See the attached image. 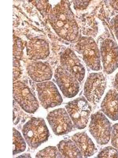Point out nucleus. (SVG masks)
Instances as JSON below:
<instances>
[{"instance_id": "nucleus-20", "label": "nucleus", "mask_w": 118, "mask_h": 158, "mask_svg": "<svg viewBox=\"0 0 118 158\" xmlns=\"http://www.w3.org/2000/svg\"><path fill=\"white\" fill-rule=\"evenodd\" d=\"M33 5L38 9L43 16H49L51 12V5L48 1L46 0H39V1H31Z\"/></svg>"}, {"instance_id": "nucleus-10", "label": "nucleus", "mask_w": 118, "mask_h": 158, "mask_svg": "<svg viewBox=\"0 0 118 158\" xmlns=\"http://www.w3.org/2000/svg\"><path fill=\"white\" fill-rule=\"evenodd\" d=\"M54 78L57 86L67 98L74 97L80 91V81L63 67L56 69Z\"/></svg>"}, {"instance_id": "nucleus-7", "label": "nucleus", "mask_w": 118, "mask_h": 158, "mask_svg": "<svg viewBox=\"0 0 118 158\" xmlns=\"http://www.w3.org/2000/svg\"><path fill=\"white\" fill-rule=\"evenodd\" d=\"M14 98L22 109L28 113H35L39 108V102L29 87L22 81L14 83Z\"/></svg>"}, {"instance_id": "nucleus-17", "label": "nucleus", "mask_w": 118, "mask_h": 158, "mask_svg": "<svg viewBox=\"0 0 118 158\" xmlns=\"http://www.w3.org/2000/svg\"><path fill=\"white\" fill-rule=\"evenodd\" d=\"M57 149L63 157L81 158L84 156L77 144L69 138H65L59 142Z\"/></svg>"}, {"instance_id": "nucleus-28", "label": "nucleus", "mask_w": 118, "mask_h": 158, "mask_svg": "<svg viewBox=\"0 0 118 158\" xmlns=\"http://www.w3.org/2000/svg\"><path fill=\"white\" fill-rule=\"evenodd\" d=\"M114 87H115V89H116V91H118V72H117V73H116V76H115Z\"/></svg>"}, {"instance_id": "nucleus-6", "label": "nucleus", "mask_w": 118, "mask_h": 158, "mask_svg": "<svg viewBox=\"0 0 118 158\" xmlns=\"http://www.w3.org/2000/svg\"><path fill=\"white\" fill-rule=\"evenodd\" d=\"M106 88V78L102 73H91L84 84V94L89 102L98 104Z\"/></svg>"}, {"instance_id": "nucleus-8", "label": "nucleus", "mask_w": 118, "mask_h": 158, "mask_svg": "<svg viewBox=\"0 0 118 158\" xmlns=\"http://www.w3.org/2000/svg\"><path fill=\"white\" fill-rule=\"evenodd\" d=\"M38 97L42 106L46 109L58 106L62 103V97L54 82L50 81L36 85Z\"/></svg>"}, {"instance_id": "nucleus-13", "label": "nucleus", "mask_w": 118, "mask_h": 158, "mask_svg": "<svg viewBox=\"0 0 118 158\" xmlns=\"http://www.w3.org/2000/svg\"><path fill=\"white\" fill-rule=\"evenodd\" d=\"M27 72L29 77L36 82L50 81L53 75V71L47 63L33 61L27 65Z\"/></svg>"}, {"instance_id": "nucleus-21", "label": "nucleus", "mask_w": 118, "mask_h": 158, "mask_svg": "<svg viewBox=\"0 0 118 158\" xmlns=\"http://www.w3.org/2000/svg\"><path fill=\"white\" fill-rule=\"evenodd\" d=\"M23 43L18 36L14 35V59L21 60L23 57Z\"/></svg>"}, {"instance_id": "nucleus-11", "label": "nucleus", "mask_w": 118, "mask_h": 158, "mask_svg": "<svg viewBox=\"0 0 118 158\" xmlns=\"http://www.w3.org/2000/svg\"><path fill=\"white\" fill-rule=\"evenodd\" d=\"M100 56L106 74H112L118 68V45L113 40L106 39L102 42Z\"/></svg>"}, {"instance_id": "nucleus-1", "label": "nucleus", "mask_w": 118, "mask_h": 158, "mask_svg": "<svg viewBox=\"0 0 118 158\" xmlns=\"http://www.w3.org/2000/svg\"><path fill=\"white\" fill-rule=\"evenodd\" d=\"M49 22L57 36L75 43L80 38V30L69 1H61L52 9L48 16Z\"/></svg>"}, {"instance_id": "nucleus-14", "label": "nucleus", "mask_w": 118, "mask_h": 158, "mask_svg": "<svg viewBox=\"0 0 118 158\" xmlns=\"http://www.w3.org/2000/svg\"><path fill=\"white\" fill-rule=\"evenodd\" d=\"M27 55L32 60L47 58L50 55V48L46 40L39 38H32L27 44Z\"/></svg>"}, {"instance_id": "nucleus-26", "label": "nucleus", "mask_w": 118, "mask_h": 158, "mask_svg": "<svg viewBox=\"0 0 118 158\" xmlns=\"http://www.w3.org/2000/svg\"><path fill=\"white\" fill-rule=\"evenodd\" d=\"M112 26H113V32H114L115 36L118 40V15H116L112 20Z\"/></svg>"}, {"instance_id": "nucleus-9", "label": "nucleus", "mask_w": 118, "mask_h": 158, "mask_svg": "<svg viewBox=\"0 0 118 158\" xmlns=\"http://www.w3.org/2000/svg\"><path fill=\"white\" fill-rule=\"evenodd\" d=\"M47 118L52 131L56 135H67L73 130V123L68 111L64 108L51 111L48 113Z\"/></svg>"}, {"instance_id": "nucleus-23", "label": "nucleus", "mask_w": 118, "mask_h": 158, "mask_svg": "<svg viewBox=\"0 0 118 158\" xmlns=\"http://www.w3.org/2000/svg\"><path fill=\"white\" fill-rule=\"evenodd\" d=\"M111 143L113 147L118 149V123H115L111 131Z\"/></svg>"}, {"instance_id": "nucleus-12", "label": "nucleus", "mask_w": 118, "mask_h": 158, "mask_svg": "<svg viewBox=\"0 0 118 158\" xmlns=\"http://www.w3.org/2000/svg\"><path fill=\"white\" fill-rule=\"evenodd\" d=\"M60 62L63 67L71 73L79 81H83L85 77V68L73 50L67 48L60 56Z\"/></svg>"}, {"instance_id": "nucleus-18", "label": "nucleus", "mask_w": 118, "mask_h": 158, "mask_svg": "<svg viewBox=\"0 0 118 158\" xmlns=\"http://www.w3.org/2000/svg\"><path fill=\"white\" fill-rule=\"evenodd\" d=\"M13 133V143H14V152L13 154L16 155L18 153H22L26 149V141L24 140L23 137L19 133V131L14 128Z\"/></svg>"}, {"instance_id": "nucleus-2", "label": "nucleus", "mask_w": 118, "mask_h": 158, "mask_svg": "<svg viewBox=\"0 0 118 158\" xmlns=\"http://www.w3.org/2000/svg\"><path fill=\"white\" fill-rule=\"evenodd\" d=\"M22 134L29 146L35 149L49 139L50 132L43 118L32 117L22 128Z\"/></svg>"}, {"instance_id": "nucleus-16", "label": "nucleus", "mask_w": 118, "mask_h": 158, "mask_svg": "<svg viewBox=\"0 0 118 158\" xmlns=\"http://www.w3.org/2000/svg\"><path fill=\"white\" fill-rule=\"evenodd\" d=\"M72 139L77 144L81 151L83 156L85 157L93 156L96 153L97 149L90 137L85 132H80L72 136Z\"/></svg>"}, {"instance_id": "nucleus-27", "label": "nucleus", "mask_w": 118, "mask_h": 158, "mask_svg": "<svg viewBox=\"0 0 118 158\" xmlns=\"http://www.w3.org/2000/svg\"><path fill=\"white\" fill-rule=\"evenodd\" d=\"M109 5L113 10L118 11V1H109Z\"/></svg>"}, {"instance_id": "nucleus-3", "label": "nucleus", "mask_w": 118, "mask_h": 158, "mask_svg": "<svg viewBox=\"0 0 118 158\" xmlns=\"http://www.w3.org/2000/svg\"><path fill=\"white\" fill-rule=\"evenodd\" d=\"M76 50L82 55L83 60L91 70L98 71L102 69L100 52L93 38L88 36L79 38Z\"/></svg>"}, {"instance_id": "nucleus-22", "label": "nucleus", "mask_w": 118, "mask_h": 158, "mask_svg": "<svg viewBox=\"0 0 118 158\" xmlns=\"http://www.w3.org/2000/svg\"><path fill=\"white\" fill-rule=\"evenodd\" d=\"M98 157H106V158H118V149L115 147L108 146L104 148L98 153Z\"/></svg>"}, {"instance_id": "nucleus-19", "label": "nucleus", "mask_w": 118, "mask_h": 158, "mask_svg": "<svg viewBox=\"0 0 118 158\" xmlns=\"http://www.w3.org/2000/svg\"><path fill=\"white\" fill-rule=\"evenodd\" d=\"M36 157H47V158H57V157H63L61 153L59 152L58 149L54 146H49V147L45 148L42 149L36 155Z\"/></svg>"}, {"instance_id": "nucleus-4", "label": "nucleus", "mask_w": 118, "mask_h": 158, "mask_svg": "<svg viewBox=\"0 0 118 158\" xmlns=\"http://www.w3.org/2000/svg\"><path fill=\"white\" fill-rule=\"evenodd\" d=\"M69 115L77 129L81 130L87 127L91 112V106L84 97H79L70 101L65 106Z\"/></svg>"}, {"instance_id": "nucleus-5", "label": "nucleus", "mask_w": 118, "mask_h": 158, "mask_svg": "<svg viewBox=\"0 0 118 158\" xmlns=\"http://www.w3.org/2000/svg\"><path fill=\"white\" fill-rule=\"evenodd\" d=\"M111 124L106 115L102 111H97L91 115L89 131L99 145H106L111 138Z\"/></svg>"}, {"instance_id": "nucleus-25", "label": "nucleus", "mask_w": 118, "mask_h": 158, "mask_svg": "<svg viewBox=\"0 0 118 158\" xmlns=\"http://www.w3.org/2000/svg\"><path fill=\"white\" fill-rule=\"evenodd\" d=\"M91 1H73L74 9L77 10H85L89 6Z\"/></svg>"}, {"instance_id": "nucleus-24", "label": "nucleus", "mask_w": 118, "mask_h": 158, "mask_svg": "<svg viewBox=\"0 0 118 158\" xmlns=\"http://www.w3.org/2000/svg\"><path fill=\"white\" fill-rule=\"evenodd\" d=\"M14 67H13V72H14V81H17L22 74V70H21V65H20L19 60L14 59Z\"/></svg>"}, {"instance_id": "nucleus-15", "label": "nucleus", "mask_w": 118, "mask_h": 158, "mask_svg": "<svg viewBox=\"0 0 118 158\" xmlns=\"http://www.w3.org/2000/svg\"><path fill=\"white\" fill-rule=\"evenodd\" d=\"M101 110L110 119H118V93L115 89H109L101 104Z\"/></svg>"}]
</instances>
